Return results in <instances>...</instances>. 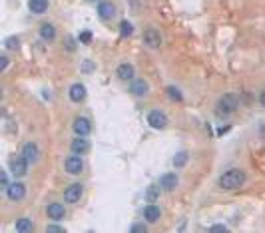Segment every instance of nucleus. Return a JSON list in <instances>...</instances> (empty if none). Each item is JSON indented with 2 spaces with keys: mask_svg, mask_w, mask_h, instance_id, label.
Segmentation results:
<instances>
[{
  "mask_svg": "<svg viewBox=\"0 0 265 233\" xmlns=\"http://www.w3.org/2000/svg\"><path fill=\"white\" fill-rule=\"evenodd\" d=\"M217 184H219L221 189H227V191L238 189V187H241L245 184V171L240 169V167H231V169H227V171L221 173Z\"/></svg>",
  "mask_w": 265,
  "mask_h": 233,
  "instance_id": "f257e3e1",
  "label": "nucleus"
},
{
  "mask_svg": "<svg viewBox=\"0 0 265 233\" xmlns=\"http://www.w3.org/2000/svg\"><path fill=\"white\" fill-rule=\"evenodd\" d=\"M238 108H240L238 96L235 94H223V96H219V100L216 104V114L219 116V118H225V116H231Z\"/></svg>",
  "mask_w": 265,
  "mask_h": 233,
  "instance_id": "f03ea898",
  "label": "nucleus"
},
{
  "mask_svg": "<svg viewBox=\"0 0 265 233\" xmlns=\"http://www.w3.org/2000/svg\"><path fill=\"white\" fill-rule=\"evenodd\" d=\"M28 160L20 154V156H16V158H12L10 160V171H12V176L14 178H24L26 173H28Z\"/></svg>",
  "mask_w": 265,
  "mask_h": 233,
  "instance_id": "7ed1b4c3",
  "label": "nucleus"
},
{
  "mask_svg": "<svg viewBox=\"0 0 265 233\" xmlns=\"http://www.w3.org/2000/svg\"><path fill=\"white\" fill-rule=\"evenodd\" d=\"M64 167H66V171L70 173V176H80V173L84 171V160H82V156H78V154L68 156L66 162H64Z\"/></svg>",
  "mask_w": 265,
  "mask_h": 233,
  "instance_id": "20e7f679",
  "label": "nucleus"
},
{
  "mask_svg": "<svg viewBox=\"0 0 265 233\" xmlns=\"http://www.w3.org/2000/svg\"><path fill=\"white\" fill-rule=\"evenodd\" d=\"M20 154L28 160V163H36V162L40 160V148H38L36 141H26V143L22 145V152H20Z\"/></svg>",
  "mask_w": 265,
  "mask_h": 233,
  "instance_id": "39448f33",
  "label": "nucleus"
},
{
  "mask_svg": "<svg viewBox=\"0 0 265 233\" xmlns=\"http://www.w3.org/2000/svg\"><path fill=\"white\" fill-rule=\"evenodd\" d=\"M148 124H150L154 130H164V128L168 126V116H166V112H162V110H152V112L148 114Z\"/></svg>",
  "mask_w": 265,
  "mask_h": 233,
  "instance_id": "423d86ee",
  "label": "nucleus"
},
{
  "mask_svg": "<svg viewBox=\"0 0 265 233\" xmlns=\"http://www.w3.org/2000/svg\"><path fill=\"white\" fill-rule=\"evenodd\" d=\"M46 215H48V219H52V221H62V219L66 217V208H64V203H56V201L48 203Z\"/></svg>",
  "mask_w": 265,
  "mask_h": 233,
  "instance_id": "0eeeda50",
  "label": "nucleus"
},
{
  "mask_svg": "<svg viewBox=\"0 0 265 233\" xmlns=\"http://www.w3.org/2000/svg\"><path fill=\"white\" fill-rule=\"evenodd\" d=\"M70 152L72 154H78V156H84L90 152V141L86 140V136H76L72 141H70Z\"/></svg>",
  "mask_w": 265,
  "mask_h": 233,
  "instance_id": "6e6552de",
  "label": "nucleus"
},
{
  "mask_svg": "<svg viewBox=\"0 0 265 233\" xmlns=\"http://www.w3.org/2000/svg\"><path fill=\"white\" fill-rule=\"evenodd\" d=\"M144 44L148 48H152V50L160 48L162 46V34L156 30V28H148V30L144 32Z\"/></svg>",
  "mask_w": 265,
  "mask_h": 233,
  "instance_id": "1a4fd4ad",
  "label": "nucleus"
},
{
  "mask_svg": "<svg viewBox=\"0 0 265 233\" xmlns=\"http://www.w3.org/2000/svg\"><path fill=\"white\" fill-rule=\"evenodd\" d=\"M6 195H8L10 201H20V199L26 197V186L22 182H14L6 187Z\"/></svg>",
  "mask_w": 265,
  "mask_h": 233,
  "instance_id": "9d476101",
  "label": "nucleus"
},
{
  "mask_svg": "<svg viewBox=\"0 0 265 233\" xmlns=\"http://www.w3.org/2000/svg\"><path fill=\"white\" fill-rule=\"evenodd\" d=\"M82 193H84V186L82 184H72L64 191V201L66 203H78L80 197H82Z\"/></svg>",
  "mask_w": 265,
  "mask_h": 233,
  "instance_id": "9b49d317",
  "label": "nucleus"
},
{
  "mask_svg": "<svg viewBox=\"0 0 265 233\" xmlns=\"http://www.w3.org/2000/svg\"><path fill=\"white\" fill-rule=\"evenodd\" d=\"M72 130H74L76 136H88L92 132V124H90L88 118H84V116H78V118L74 120V124H72Z\"/></svg>",
  "mask_w": 265,
  "mask_h": 233,
  "instance_id": "f8f14e48",
  "label": "nucleus"
},
{
  "mask_svg": "<svg viewBox=\"0 0 265 233\" xmlns=\"http://www.w3.org/2000/svg\"><path fill=\"white\" fill-rule=\"evenodd\" d=\"M116 76L120 78L122 82H132V80H134V76H136V68H134V64H130V62H122L120 66L116 68Z\"/></svg>",
  "mask_w": 265,
  "mask_h": 233,
  "instance_id": "ddd939ff",
  "label": "nucleus"
},
{
  "mask_svg": "<svg viewBox=\"0 0 265 233\" xmlns=\"http://www.w3.org/2000/svg\"><path fill=\"white\" fill-rule=\"evenodd\" d=\"M98 16L102 18V20H112L114 16H116V6H114V2H110V0H100L98 2Z\"/></svg>",
  "mask_w": 265,
  "mask_h": 233,
  "instance_id": "4468645a",
  "label": "nucleus"
},
{
  "mask_svg": "<svg viewBox=\"0 0 265 233\" xmlns=\"http://www.w3.org/2000/svg\"><path fill=\"white\" fill-rule=\"evenodd\" d=\"M178 184H180V180H178V176H175L173 171H168L160 178V187L164 191H173L175 187H178Z\"/></svg>",
  "mask_w": 265,
  "mask_h": 233,
  "instance_id": "2eb2a0df",
  "label": "nucleus"
},
{
  "mask_svg": "<svg viewBox=\"0 0 265 233\" xmlns=\"http://www.w3.org/2000/svg\"><path fill=\"white\" fill-rule=\"evenodd\" d=\"M68 98H70L74 104L84 102V100H86V86L80 84V82L72 84V86H70V90H68Z\"/></svg>",
  "mask_w": 265,
  "mask_h": 233,
  "instance_id": "dca6fc26",
  "label": "nucleus"
},
{
  "mask_svg": "<svg viewBox=\"0 0 265 233\" xmlns=\"http://www.w3.org/2000/svg\"><path fill=\"white\" fill-rule=\"evenodd\" d=\"M160 217H162V211H160V208L156 206L154 201H150L148 206L144 208V219L148 221V223H156V221H160Z\"/></svg>",
  "mask_w": 265,
  "mask_h": 233,
  "instance_id": "f3484780",
  "label": "nucleus"
},
{
  "mask_svg": "<svg viewBox=\"0 0 265 233\" xmlns=\"http://www.w3.org/2000/svg\"><path fill=\"white\" fill-rule=\"evenodd\" d=\"M130 92L136 96V98H144L145 94L150 92V84L145 80H132V86H130Z\"/></svg>",
  "mask_w": 265,
  "mask_h": 233,
  "instance_id": "a211bd4d",
  "label": "nucleus"
},
{
  "mask_svg": "<svg viewBox=\"0 0 265 233\" xmlns=\"http://www.w3.org/2000/svg\"><path fill=\"white\" fill-rule=\"evenodd\" d=\"M40 38H42L44 42H54V40H56V26L50 24V22L40 24Z\"/></svg>",
  "mask_w": 265,
  "mask_h": 233,
  "instance_id": "6ab92c4d",
  "label": "nucleus"
},
{
  "mask_svg": "<svg viewBox=\"0 0 265 233\" xmlns=\"http://www.w3.org/2000/svg\"><path fill=\"white\" fill-rule=\"evenodd\" d=\"M28 8L32 14H44L48 10V0H28Z\"/></svg>",
  "mask_w": 265,
  "mask_h": 233,
  "instance_id": "aec40b11",
  "label": "nucleus"
},
{
  "mask_svg": "<svg viewBox=\"0 0 265 233\" xmlns=\"http://www.w3.org/2000/svg\"><path fill=\"white\" fill-rule=\"evenodd\" d=\"M14 227H16V231H20V233H30V231H34V223H32V219H28V217H20Z\"/></svg>",
  "mask_w": 265,
  "mask_h": 233,
  "instance_id": "412c9836",
  "label": "nucleus"
},
{
  "mask_svg": "<svg viewBox=\"0 0 265 233\" xmlns=\"http://www.w3.org/2000/svg\"><path fill=\"white\" fill-rule=\"evenodd\" d=\"M166 94H168V98L169 100H173V102H182L184 100V96H182V92L175 88V86H168L166 88Z\"/></svg>",
  "mask_w": 265,
  "mask_h": 233,
  "instance_id": "4be33fe9",
  "label": "nucleus"
},
{
  "mask_svg": "<svg viewBox=\"0 0 265 233\" xmlns=\"http://www.w3.org/2000/svg\"><path fill=\"white\" fill-rule=\"evenodd\" d=\"M188 160H190V154L188 152H178V154H175V158H173V165L180 169V167H184L188 163Z\"/></svg>",
  "mask_w": 265,
  "mask_h": 233,
  "instance_id": "5701e85b",
  "label": "nucleus"
},
{
  "mask_svg": "<svg viewBox=\"0 0 265 233\" xmlns=\"http://www.w3.org/2000/svg\"><path fill=\"white\" fill-rule=\"evenodd\" d=\"M160 191H162L160 186H150L148 189H145V199H148V201H156L160 197Z\"/></svg>",
  "mask_w": 265,
  "mask_h": 233,
  "instance_id": "b1692460",
  "label": "nucleus"
},
{
  "mask_svg": "<svg viewBox=\"0 0 265 233\" xmlns=\"http://www.w3.org/2000/svg\"><path fill=\"white\" fill-rule=\"evenodd\" d=\"M120 34H122L124 38L134 34V26H132V22H128V20H122V22H120Z\"/></svg>",
  "mask_w": 265,
  "mask_h": 233,
  "instance_id": "393cba45",
  "label": "nucleus"
},
{
  "mask_svg": "<svg viewBox=\"0 0 265 233\" xmlns=\"http://www.w3.org/2000/svg\"><path fill=\"white\" fill-rule=\"evenodd\" d=\"M78 42H80V44H90V42H92V32H90V30H84V32H80Z\"/></svg>",
  "mask_w": 265,
  "mask_h": 233,
  "instance_id": "a878e982",
  "label": "nucleus"
},
{
  "mask_svg": "<svg viewBox=\"0 0 265 233\" xmlns=\"http://www.w3.org/2000/svg\"><path fill=\"white\" fill-rule=\"evenodd\" d=\"M4 44H6V48H8V50H16V48H18V44H20V38H18V36H10V38H6V42H4Z\"/></svg>",
  "mask_w": 265,
  "mask_h": 233,
  "instance_id": "bb28decb",
  "label": "nucleus"
},
{
  "mask_svg": "<svg viewBox=\"0 0 265 233\" xmlns=\"http://www.w3.org/2000/svg\"><path fill=\"white\" fill-rule=\"evenodd\" d=\"M46 233H64V227H60V225H48L46 227Z\"/></svg>",
  "mask_w": 265,
  "mask_h": 233,
  "instance_id": "cd10ccee",
  "label": "nucleus"
},
{
  "mask_svg": "<svg viewBox=\"0 0 265 233\" xmlns=\"http://www.w3.org/2000/svg\"><path fill=\"white\" fill-rule=\"evenodd\" d=\"M132 231H148V225H145V223H136V225H132Z\"/></svg>",
  "mask_w": 265,
  "mask_h": 233,
  "instance_id": "c85d7f7f",
  "label": "nucleus"
},
{
  "mask_svg": "<svg viewBox=\"0 0 265 233\" xmlns=\"http://www.w3.org/2000/svg\"><path fill=\"white\" fill-rule=\"evenodd\" d=\"M66 48H68L70 52H74V48H76V44H74V38H68V40H66Z\"/></svg>",
  "mask_w": 265,
  "mask_h": 233,
  "instance_id": "c756f323",
  "label": "nucleus"
},
{
  "mask_svg": "<svg viewBox=\"0 0 265 233\" xmlns=\"http://www.w3.org/2000/svg\"><path fill=\"white\" fill-rule=\"evenodd\" d=\"M0 60H2V64H0V70L4 72V70H6V66H8V58H6V56H2Z\"/></svg>",
  "mask_w": 265,
  "mask_h": 233,
  "instance_id": "7c9ffc66",
  "label": "nucleus"
},
{
  "mask_svg": "<svg viewBox=\"0 0 265 233\" xmlns=\"http://www.w3.org/2000/svg\"><path fill=\"white\" fill-rule=\"evenodd\" d=\"M10 184H8V176H6V171H2V187L6 189Z\"/></svg>",
  "mask_w": 265,
  "mask_h": 233,
  "instance_id": "2f4dec72",
  "label": "nucleus"
},
{
  "mask_svg": "<svg viewBox=\"0 0 265 233\" xmlns=\"http://www.w3.org/2000/svg\"><path fill=\"white\" fill-rule=\"evenodd\" d=\"M210 231H227V227L225 225H214V227H210Z\"/></svg>",
  "mask_w": 265,
  "mask_h": 233,
  "instance_id": "473e14b6",
  "label": "nucleus"
},
{
  "mask_svg": "<svg viewBox=\"0 0 265 233\" xmlns=\"http://www.w3.org/2000/svg\"><path fill=\"white\" fill-rule=\"evenodd\" d=\"M259 104H261V106L265 108V90H263V92L259 94Z\"/></svg>",
  "mask_w": 265,
  "mask_h": 233,
  "instance_id": "72a5a7b5",
  "label": "nucleus"
},
{
  "mask_svg": "<svg viewBox=\"0 0 265 233\" xmlns=\"http://www.w3.org/2000/svg\"><path fill=\"white\" fill-rule=\"evenodd\" d=\"M92 68H94V66H92V62H84V70H86V72H90Z\"/></svg>",
  "mask_w": 265,
  "mask_h": 233,
  "instance_id": "f704fd0d",
  "label": "nucleus"
},
{
  "mask_svg": "<svg viewBox=\"0 0 265 233\" xmlns=\"http://www.w3.org/2000/svg\"><path fill=\"white\" fill-rule=\"evenodd\" d=\"M259 132H261V138L265 140V124H261V126H259Z\"/></svg>",
  "mask_w": 265,
  "mask_h": 233,
  "instance_id": "c9c22d12",
  "label": "nucleus"
},
{
  "mask_svg": "<svg viewBox=\"0 0 265 233\" xmlns=\"http://www.w3.org/2000/svg\"><path fill=\"white\" fill-rule=\"evenodd\" d=\"M86 2H100V0H86Z\"/></svg>",
  "mask_w": 265,
  "mask_h": 233,
  "instance_id": "e433bc0d",
  "label": "nucleus"
}]
</instances>
